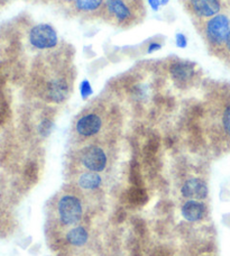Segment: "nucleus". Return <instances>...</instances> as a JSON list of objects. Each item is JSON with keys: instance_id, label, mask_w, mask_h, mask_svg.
I'll return each mask as SVG.
<instances>
[{"instance_id": "f257e3e1", "label": "nucleus", "mask_w": 230, "mask_h": 256, "mask_svg": "<svg viewBox=\"0 0 230 256\" xmlns=\"http://www.w3.org/2000/svg\"><path fill=\"white\" fill-rule=\"evenodd\" d=\"M194 26L208 51L224 61V50L230 35V16L219 12L208 20H194Z\"/></svg>"}, {"instance_id": "f03ea898", "label": "nucleus", "mask_w": 230, "mask_h": 256, "mask_svg": "<svg viewBox=\"0 0 230 256\" xmlns=\"http://www.w3.org/2000/svg\"><path fill=\"white\" fill-rule=\"evenodd\" d=\"M145 15V4L130 0H106L100 18L116 28L128 30L140 25Z\"/></svg>"}, {"instance_id": "7ed1b4c3", "label": "nucleus", "mask_w": 230, "mask_h": 256, "mask_svg": "<svg viewBox=\"0 0 230 256\" xmlns=\"http://www.w3.org/2000/svg\"><path fill=\"white\" fill-rule=\"evenodd\" d=\"M28 42L38 51H52L58 45V36L53 26L38 24L32 27L28 33Z\"/></svg>"}, {"instance_id": "20e7f679", "label": "nucleus", "mask_w": 230, "mask_h": 256, "mask_svg": "<svg viewBox=\"0 0 230 256\" xmlns=\"http://www.w3.org/2000/svg\"><path fill=\"white\" fill-rule=\"evenodd\" d=\"M193 20H204L222 12V0H180Z\"/></svg>"}, {"instance_id": "39448f33", "label": "nucleus", "mask_w": 230, "mask_h": 256, "mask_svg": "<svg viewBox=\"0 0 230 256\" xmlns=\"http://www.w3.org/2000/svg\"><path fill=\"white\" fill-rule=\"evenodd\" d=\"M58 214L61 222L66 226H72L80 220L82 206L80 200L73 196H66L58 202Z\"/></svg>"}, {"instance_id": "423d86ee", "label": "nucleus", "mask_w": 230, "mask_h": 256, "mask_svg": "<svg viewBox=\"0 0 230 256\" xmlns=\"http://www.w3.org/2000/svg\"><path fill=\"white\" fill-rule=\"evenodd\" d=\"M104 2L106 0H74L68 10L70 15L82 20L100 18Z\"/></svg>"}, {"instance_id": "0eeeda50", "label": "nucleus", "mask_w": 230, "mask_h": 256, "mask_svg": "<svg viewBox=\"0 0 230 256\" xmlns=\"http://www.w3.org/2000/svg\"><path fill=\"white\" fill-rule=\"evenodd\" d=\"M81 162L91 172L99 173L107 166V154L98 145H90L81 153Z\"/></svg>"}, {"instance_id": "6e6552de", "label": "nucleus", "mask_w": 230, "mask_h": 256, "mask_svg": "<svg viewBox=\"0 0 230 256\" xmlns=\"http://www.w3.org/2000/svg\"><path fill=\"white\" fill-rule=\"evenodd\" d=\"M102 128V120L98 114H86L78 120L76 130L78 134L84 137H92L99 134Z\"/></svg>"}, {"instance_id": "1a4fd4ad", "label": "nucleus", "mask_w": 230, "mask_h": 256, "mask_svg": "<svg viewBox=\"0 0 230 256\" xmlns=\"http://www.w3.org/2000/svg\"><path fill=\"white\" fill-rule=\"evenodd\" d=\"M181 192L183 196L188 199L201 200L206 198V196H208V186L204 180L193 178L183 184Z\"/></svg>"}, {"instance_id": "9d476101", "label": "nucleus", "mask_w": 230, "mask_h": 256, "mask_svg": "<svg viewBox=\"0 0 230 256\" xmlns=\"http://www.w3.org/2000/svg\"><path fill=\"white\" fill-rule=\"evenodd\" d=\"M206 206L196 200H188L182 207V216L188 222H199L206 214Z\"/></svg>"}, {"instance_id": "9b49d317", "label": "nucleus", "mask_w": 230, "mask_h": 256, "mask_svg": "<svg viewBox=\"0 0 230 256\" xmlns=\"http://www.w3.org/2000/svg\"><path fill=\"white\" fill-rule=\"evenodd\" d=\"M171 74L173 79L178 81V84H186L194 74V68H193V66L190 63L178 62L172 66Z\"/></svg>"}, {"instance_id": "f8f14e48", "label": "nucleus", "mask_w": 230, "mask_h": 256, "mask_svg": "<svg viewBox=\"0 0 230 256\" xmlns=\"http://www.w3.org/2000/svg\"><path fill=\"white\" fill-rule=\"evenodd\" d=\"M101 176L96 172H86L79 178V186L86 190H94L101 184Z\"/></svg>"}, {"instance_id": "ddd939ff", "label": "nucleus", "mask_w": 230, "mask_h": 256, "mask_svg": "<svg viewBox=\"0 0 230 256\" xmlns=\"http://www.w3.org/2000/svg\"><path fill=\"white\" fill-rule=\"evenodd\" d=\"M66 240L74 246H82L88 240V232L84 227H76L68 232Z\"/></svg>"}, {"instance_id": "4468645a", "label": "nucleus", "mask_w": 230, "mask_h": 256, "mask_svg": "<svg viewBox=\"0 0 230 256\" xmlns=\"http://www.w3.org/2000/svg\"><path fill=\"white\" fill-rule=\"evenodd\" d=\"M222 124L224 134H226L230 138V104L224 108L222 117Z\"/></svg>"}, {"instance_id": "2eb2a0df", "label": "nucleus", "mask_w": 230, "mask_h": 256, "mask_svg": "<svg viewBox=\"0 0 230 256\" xmlns=\"http://www.w3.org/2000/svg\"><path fill=\"white\" fill-rule=\"evenodd\" d=\"M80 94L84 99L88 98L89 96L92 94V88H91V84L88 80L82 81V84L80 86Z\"/></svg>"}, {"instance_id": "dca6fc26", "label": "nucleus", "mask_w": 230, "mask_h": 256, "mask_svg": "<svg viewBox=\"0 0 230 256\" xmlns=\"http://www.w3.org/2000/svg\"><path fill=\"white\" fill-rule=\"evenodd\" d=\"M50 127H52V124H50V122L45 120L42 122V124L40 125V132L42 134L43 136H48L50 132Z\"/></svg>"}, {"instance_id": "f3484780", "label": "nucleus", "mask_w": 230, "mask_h": 256, "mask_svg": "<svg viewBox=\"0 0 230 256\" xmlns=\"http://www.w3.org/2000/svg\"><path fill=\"white\" fill-rule=\"evenodd\" d=\"M176 45L178 48H184L186 46V44H188V40H186V35H183V34H176Z\"/></svg>"}, {"instance_id": "a211bd4d", "label": "nucleus", "mask_w": 230, "mask_h": 256, "mask_svg": "<svg viewBox=\"0 0 230 256\" xmlns=\"http://www.w3.org/2000/svg\"><path fill=\"white\" fill-rule=\"evenodd\" d=\"M52 2L58 7L68 9L73 2H74V0H52Z\"/></svg>"}, {"instance_id": "6ab92c4d", "label": "nucleus", "mask_w": 230, "mask_h": 256, "mask_svg": "<svg viewBox=\"0 0 230 256\" xmlns=\"http://www.w3.org/2000/svg\"><path fill=\"white\" fill-rule=\"evenodd\" d=\"M224 62H230V35L227 40L226 44V50H224Z\"/></svg>"}, {"instance_id": "aec40b11", "label": "nucleus", "mask_w": 230, "mask_h": 256, "mask_svg": "<svg viewBox=\"0 0 230 256\" xmlns=\"http://www.w3.org/2000/svg\"><path fill=\"white\" fill-rule=\"evenodd\" d=\"M160 46H162V45L160 43H150L148 45V48H147V53H153L155 51H158Z\"/></svg>"}, {"instance_id": "412c9836", "label": "nucleus", "mask_w": 230, "mask_h": 256, "mask_svg": "<svg viewBox=\"0 0 230 256\" xmlns=\"http://www.w3.org/2000/svg\"><path fill=\"white\" fill-rule=\"evenodd\" d=\"M148 2L150 4V7L154 9V10H158L160 6L162 4H160V0H148Z\"/></svg>"}, {"instance_id": "4be33fe9", "label": "nucleus", "mask_w": 230, "mask_h": 256, "mask_svg": "<svg viewBox=\"0 0 230 256\" xmlns=\"http://www.w3.org/2000/svg\"><path fill=\"white\" fill-rule=\"evenodd\" d=\"M130 2H137V4H144V0H130Z\"/></svg>"}, {"instance_id": "5701e85b", "label": "nucleus", "mask_w": 230, "mask_h": 256, "mask_svg": "<svg viewBox=\"0 0 230 256\" xmlns=\"http://www.w3.org/2000/svg\"><path fill=\"white\" fill-rule=\"evenodd\" d=\"M168 2V0H160V4H166Z\"/></svg>"}]
</instances>
